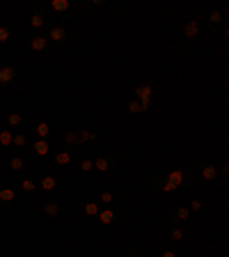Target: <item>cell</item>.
<instances>
[{
	"label": "cell",
	"mask_w": 229,
	"mask_h": 257,
	"mask_svg": "<svg viewBox=\"0 0 229 257\" xmlns=\"http://www.w3.org/2000/svg\"><path fill=\"white\" fill-rule=\"evenodd\" d=\"M39 5H42L48 14H53V21L62 23V26L74 21L76 12H78V7H76L71 0H39Z\"/></svg>",
	"instance_id": "cell-1"
},
{
	"label": "cell",
	"mask_w": 229,
	"mask_h": 257,
	"mask_svg": "<svg viewBox=\"0 0 229 257\" xmlns=\"http://www.w3.org/2000/svg\"><path fill=\"white\" fill-rule=\"evenodd\" d=\"M51 150H53L51 140H42V138L30 140V143H28V147H26L28 163H42L46 156H51Z\"/></svg>",
	"instance_id": "cell-2"
},
{
	"label": "cell",
	"mask_w": 229,
	"mask_h": 257,
	"mask_svg": "<svg viewBox=\"0 0 229 257\" xmlns=\"http://www.w3.org/2000/svg\"><path fill=\"white\" fill-rule=\"evenodd\" d=\"M163 179L172 182L176 188H183V186H192V184L199 179L197 172H190V170H160L158 172Z\"/></svg>",
	"instance_id": "cell-3"
},
{
	"label": "cell",
	"mask_w": 229,
	"mask_h": 257,
	"mask_svg": "<svg viewBox=\"0 0 229 257\" xmlns=\"http://www.w3.org/2000/svg\"><path fill=\"white\" fill-rule=\"evenodd\" d=\"M74 161H76L74 147H67L64 143H60V145H55L53 150H51V166H55V168H69Z\"/></svg>",
	"instance_id": "cell-4"
},
{
	"label": "cell",
	"mask_w": 229,
	"mask_h": 257,
	"mask_svg": "<svg viewBox=\"0 0 229 257\" xmlns=\"http://www.w3.org/2000/svg\"><path fill=\"white\" fill-rule=\"evenodd\" d=\"M92 140H96L94 131H87V128H71V131L64 134L62 143L67 145V147H80V145L92 143Z\"/></svg>",
	"instance_id": "cell-5"
},
{
	"label": "cell",
	"mask_w": 229,
	"mask_h": 257,
	"mask_svg": "<svg viewBox=\"0 0 229 257\" xmlns=\"http://www.w3.org/2000/svg\"><path fill=\"white\" fill-rule=\"evenodd\" d=\"M204 37H206V28H204L202 19H188L186 26H183V39H186L188 44H192Z\"/></svg>",
	"instance_id": "cell-6"
},
{
	"label": "cell",
	"mask_w": 229,
	"mask_h": 257,
	"mask_svg": "<svg viewBox=\"0 0 229 257\" xmlns=\"http://www.w3.org/2000/svg\"><path fill=\"white\" fill-rule=\"evenodd\" d=\"M44 35L48 37V42H51V44H67V42H71L69 28L62 26V23H58V21H48L46 32H44Z\"/></svg>",
	"instance_id": "cell-7"
},
{
	"label": "cell",
	"mask_w": 229,
	"mask_h": 257,
	"mask_svg": "<svg viewBox=\"0 0 229 257\" xmlns=\"http://www.w3.org/2000/svg\"><path fill=\"white\" fill-rule=\"evenodd\" d=\"M37 186L42 188L44 193H62L64 191V179L62 177H55L51 172H42L37 177Z\"/></svg>",
	"instance_id": "cell-8"
},
{
	"label": "cell",
	"mask_w": 229,
	"mask_h": 257,
	"mask_svg": "<svg viewBox=\"0 0 229 257\" xmlns=\"http://www.w3.org/2000/svg\"><path fill=\"white\" fill-rule=\"evenodd\" d=\"M48 12L44 10L42 5H35L30 12H28V23H30V28H32V32H42V28H46L48 26Z\"/></svg>",
	"instance_id": "cell-9"
},
{
	"label": "cell",
	"mask_w": 229,
	"mask_h": 257,
	"mask_svg": "<svg viewBox=\"0 0 229 257\" xmlns=\"http://www.w3.org/2000/svg\"><path fill=\"white\" fill-rule=\"evenodd\" d=\"M26 46L28 51H32V53H48V48H51V42H48V37L44 35V32H30L26 37Z\"/></svg>",
	"instance_id": "cell-10"
},
{
	"label": "cell",
	"mask_w": 229,
	"mask_h": 257,
	"mask_svg": "<svg viewBox=\"0 0 229 257\" xmlns=\"http://www.w3.org/2000/svg\"><path fill=\"white\" fill-rule=\"evenodd\" d=\"M96 218L101 220L103 227H110V230H117V227H122V214H119L115 207H101V211H99V216Z\"/></svg>",
	"instance_id": "cell-11"
},
{
	"label": "cell",
	"mask_w": 229,
	"mask_h": 257,
	"mask_svg": "<svg viewBox=\"0 0 229 257\" xmlns=\"http://www.w3.org/2000/svg\"><path fill=\"white\" fill-rule=\"evenodd\" d=\"M151 96H154V85H151V83H144V85L133 87V99L140 101L142 112H147L151 108Z\"/></svg>",
	"instance_id": "cell-12"
},
{
	"label": "cell",
	"mask_w": 229,
	"mask_h": 257,
	"mask_svg": "<svg viewBox=\"0 0 229 257\" xmlns=\"http://www.w3.org/2000/svg\"><path fill=\"white\" fill-rule=\"evenodd\" d=\"M119 168V159L117 156H112V154H101V156H96L94 159V170L96 172H115Z\"/></svg>",
	"instance_id": "cell-13"
},
{
	"label": "cell",
	"mask_w": 229,
	"mask_h": 257,
	"mask_svg": "<svg viewBox=\"0 0 229 257\" xmlns=\"http://www.w3.org/2000/svg\"><path fill=\"white\" fill-rule=\"evenodd\" d=\"M227 21H229V10H211L202 23H204V28H215V26L227 28Z\"/></svg>",
	"instance_id": "cell-14"
},
{
	"label": "cell",
	"mask_w": 229,
	"mask_h": 257,
	"mask_svg": "<svg viewBox=\"0 0 229 257\" xmlns=\"http://www.w3.org/2000/svg\"><path fill=\"white\" fill-rule=\"evenodd\" d=\"M188 218H190V211H188L186 204H174V207H170V211H167V223L170 225H181V223H186Z\"/></svg>",
	"instance_id": "cell-15"
},
{
	"label": "cell",
	"mask_w": 229,
	"mask_h": 257,
	"mask_svg": "<svg viewBox=\"0 0 229 257\" xmlns=\"http://www.w3.org/2000/svg\"><path fill=\"white\" fill-rule=\"evenodd\" d=\"M16 202H19V191H16V188H12V186L0 188V211L12 209Z\"/></svg>",
	"instance_id": "cell-16"
},
{
	"label": "cell",
	"mask_w": 229,
	"mask_h": 257,
	"mask_svg": "<svg viewBox=\"0 0 229 257\" xmlns=\"http://www.w3.org/2000/svg\"><path fill=\"white\" fill-rule=\"evenodd\" d=\"M16 76H19V69H16L14 64H10V62L0 64V87H10L16 80Z\"/></svg>",
	"instance_id": "cell-17"
},
{
	"label": "cell",
	"mask_w": 229,
	"mask_h": 257,
	"mask_svg": "<svg viewBox=\"0 0 229 257\" xmlns=\"http://www.w3.org/2000/svg\"><path fill=\"white\" fill-rule=\"evenodd\" d=\"M197 175H199V179H204V182H215V179H218V166H215L213 161H202Z\"/></svg>",
	"instance_id": "cell-18"
},
{
	"label": "cell",
	"mask_w": 229,
	"mask_h": 257,
	"mask_svg": "<svg viewBox=\"0 0 229 257\" xmlns=\"http://www.w3.org/2000/svg\"><path fill=\"white\" fill-rule=\"evenodd\" d=\"M149 186H151V191H154V193H172V191H176L174 184L167 182V179H163L158 172L151 177V184H149Z\"/></svg>",
	"instance_id": "cell-19"
},
{
	"label": "cell",
	"mask_w": 229,
	"mask_h": 257,
	"mask_svg": "<svg viewBox=\"0 0 229 257\" xmlns=\"http://www.w3.org/2000/svg\"><path fill=\"white\" fill-rule=\"evenodd\" d=\"M32 134L42 140H51L53 128H51V124H48L46 119H32Z\"/></svg>",
	"instance_id": "cell-20"
},
{
	"label": "cell",
	"mask_w": 229,
	"mask_h": 257,
	"mask_svg": "<svg viewBox=\"0 0 229 257\" xmlns=\"http://www.w3.org/2000/svg\"><path fill=\"white\" fill-rule=\"evenodd\" d=\"M7 168H10L12 172H23L28 168V159L26 154H19V152H14V154L7 159Z\"/></svg>",
	"instance_id": "cell-21"
},
{
	"label": "cell",
	"mask_w": 229,
	"mask_h": 257,
	"mask_svg": "<svg viewBox=\"0 0 229 257\" xmlns=\"http://www.w3.org/2000/svg\"><path fill=\"white\" fill-rule=\"evenodd\" d=\"M183 239H186V232L181 230V225H170V230L165 232V243L179 246V243H181Z\"/></svg>",
	"instance_id": "cell-22"
},
{
	"label": "cell",
	"mask_w": 229,
	"mask_h": 257,
	"mask_svg": "<svg viewBox=\"0 0 229 257\" xmlns=\"http://www.w3.org/2000/svg\"><path fill=\"white\" fill-rule=\"evenodd\" d=\"M80 211H83L87 218H96L99 211H101V204H99V200L96 198H87L85 202H80Z\"/></svg>",
	"instance_id": "cell-23"
},
{
	"label": "cell",
	"mask_w": 229,
	"mask_h": 257,
	"mask_svg": "<svg viewBox=\"0 0 229 257\" xmlns=\"http://www.w3.org/2000/svg\"><path fill=\"white\" fill-rule=\"evenodd\" d=\"M39 209H42V214L48 216V218H58V216L62 214V207H60V202H51V200H44Z\"/></svg>",
	"instance_id": "cell-24"
},
{
	"label": "cell",
	"mask_w": 229,
	"mask_h": 257,
	"mask_svg": "<svg viewBox=\"0 0 229 257\" xmlns=\"http://www.w3.org/2000/svg\"><path fill=\"white\" fill-rule=\"evenodd\" d=\"M37 188H39L37 186V177H26V179L19 184V188H16V191H19V195H32Z\"/></svg>",
	"instance_id": "cell-25"
},
{
	"label": "cell",
	"mask_w": 229,
	"mask_h": 257,
	"mask_svg": "<svg viewBox=\"0 0 229 257\" xmlns=\"http://www.w3.org/2000/svg\"><path fill=\"white\" fill-rule=\"evenodd\" d=\"M23 124H26V117H23L21 110H14L7 115V128H16V131H23Z\"/></svg>",
	"instance_id": "cell-26"
},
{
	"label": "cell",
	"mask_w": 229,
	"mask_h": 257,
	"mask_svg": "<svg viewBox=\"0 0 229 257\" xmlns=\"http://www.w3.org/2000/svg\"><path fill=\"white\" fill-rule=\"evenodd\" d=\"M74 168H76V172H80V175H87V172L94 170V159H90V156L76 159L74 161Z\"/></svg>",
	"instance_id": "cell-27"
},
{
	"label": "cell",
	"mask_w": 229,
	"mask_h": 257,
	"mask_svg": "<svg viewBox=\"0 0 229 257\" xmlns=\"http://www.w3.org/2000/svg\"><path fill=\"white\" fill-rule=\"evenodd\" d=\"M96 200H99L101 207H115V202H117V193L115 191H101L99 195H96Z\"/></svg>",
	"instance_id": "cell-28"
},
{
	"label": "cell",
	"mask_w": 229,
	"mask_h": 257,
	"mask_svg": "<svg viewBox=\"0 0 229 257\" xmlns=\"http://www.w3.org/2000/svg\"><path fill=\"white\" fill-rule=\"evenodd\" d=\"M28 136H26V131H14V140H12V147H14L16 152H26V147H28Z\"/></svg>",
	"instance_id": "cell-29"
},
{
	"label": "cell",
	"mask_w": 229,
	"mask_h": 257,
	"mask_svg": "<svg viewBox=\"0 0 229 257\" xmlns=\"http://www.w3.org/2000/svg\"><path fill=\"white\" fill-rule=\"evenodd\" d=\"M156 257H179V250H176V246H172V243H160V246L156 248Z\"/></svg>",
	"instance_id": "cell-30"
},
{
	"label": "cell",
	"mask_w": 229,
	"mask_h": 257,
	"mask_svg": "<svg viewBox=\"0 0 229 257\" xmlns=\"http://www.w3.org/2000/svg\"><path fill=\"white\" fill-rule=\"evenodd\" d=\"M12 140H14V131L12 128H0V150H10Z\"/></svg>",
	"instance_id": "cell-31"
},
{
	"label": "cell",
	"mask_w": 229,
	"mask_h": 257,
	"mask_svg": "<svg viewBox=\"0 0 229 257\" xmlns=\"http://www.w3.org/2000/svg\"><path fill=\"white\" fill-rule=\"evenodd\" d=\"M12 37H14V30H12V26L7 21H0V46H3V44H7Z\"/></svg>",
	"instance_id": "cell-32"
},
{
	"label": "cell",
	"mask_w": 229,
	"mask_h": 257,
	"mask_svg": "<svg viewBox=\"0 0 229 257\" xmlns=\"http://www.w3.org/2000/svg\"><path fill=\"white\" fill-rule=\"evenodd\" d=\"M103 5H106L103 0H83V3H80V7H83V10H87V12H92V10H101Z\"/></svg>",
	"instance_id": "cell-33"
},
{
	"label": "cell",
	"mask_w": 229,
	"mask_h": 257,
	"mask_svg": "<svg viewBox=\"0 0 229 257\" xmlns=\"http://www.w3.org/2000/svg\"><path fill=\"white\" fill-rule=\"evenodd\" d=\"M126 110L131 112V115H142V106H140L138 99H131V101H128V106H126Z\"/></svg>",
	"instance_id": "cell-34"
},
{
	"label": "cell",
	"mask_w": 229,
	"mask_h": 257,
	"mask_svg": "<svg viewBox=\"0 0 229 257\" xmlns=\"http://www.w3.org/2000/svg\"><path fill=\"white\" fill-rule=\"evenodd\" d=\"M186 207H188V211H190V214H197V211H202L204 202L199 198H195V200H190V204H186Z\"/></svg>",
	"instance_id": "cell-35"
},
{
	"label": "cell",
	"mask_w": 229,
	"mask_h": 257,
	"mask_svg": "<svg viewBox=\"0 0 229 257\" xmlns=\"http://www.w3.org/2000/svg\"><path fill=\"white\" fill-rule=\"evenodd\" d=\"M227 175H229V163L218 166V177H220V179H227Z\"/></svg>",
	"instance_id": "cell-36"
},
{
	"label": "cell",
	"mask_w": 229,
	"mask_h": 257,
	"mask_svg": "<svg viewBox=\"0 0 229 257\" xmlns=\"http://www.w3.org/2000/svg\"><path fill=\"white\" fill-rule=\"evenodd\" d=\"M124 257H142V255H140V250H135V248H128V250H124Z\"/></svg>",
	"instance_id": "cell-37"
},
{
	"label": "cell",
	"mask_w": 229,
	"mask_h": 257,
	"mask_svg": "<svg viewBox=\"0 0 229 257\" xmlns=\"http://www.w3.org/2000/svg\"><path fill=\"white\" fill-rule=\"evenodd\" d=\"M0 64H3V51H0Z\"/></svg>",
	"instance_id": "cell-38"
}]
</instances>
